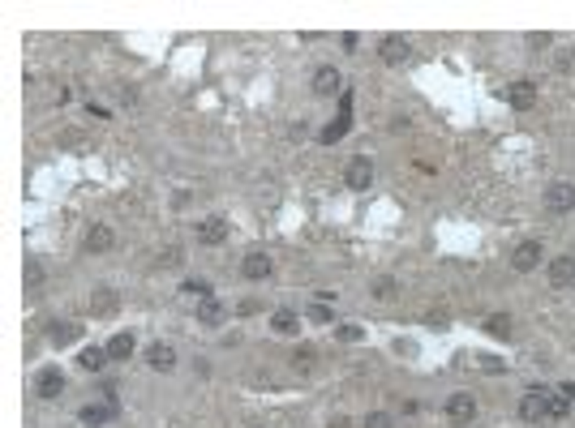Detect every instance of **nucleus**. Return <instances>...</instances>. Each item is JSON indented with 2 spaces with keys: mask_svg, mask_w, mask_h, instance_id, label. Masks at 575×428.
<instances>
[{
  "mask_svg": "<svg viewBox=\"0 0 575 428\" xmlns=\"http://www.w3.org/2000/svg\"><path fill=\"white\" fill-rule=\"evenodd\" d=\"M550 403H554V394H550L545 386L524 390V398H519V420H528V424H545V420H550Z\"/></svg>",
  "mask_w": 575,
  "mask_h": 428,
  "instance_id": "1",
  "label": "nucleus"
},
{
  "mask_svg": "<svg viewBox=\"0 0 575 428\" xmlns=\"http://www.w3.org/2000/svg\"><path fill=\"white\" fill-rule=\"evenodd\" d=\"M344 184L352 189V193H365L374 184V158H365V154H356L352 163L344 168Z\"/></svg>",
  "mask_w": 575,
  "mask_h": 428,
  "instance_id": "2",
  "label": "nucleus"
},
{
  "mask_svg": "<svg viewBox=\"0 0 575 428\" xmlns=\"http://www.w3.org/2000/svg\"><path fill=\"white\" fill-rule=\"evenodd\" d=\"M378 56H382L387 65H404V61L412 56V39H408V34H382Z\"/></svg>",
  "mask_w": 575,
  "mask_h": 428,
  "instance_id": "3",
  "label": "nucleus"
},
{
  "mask_svg": "<svg viewBox=\"0 0 575 428\" xmlns=\"http://www.w3.org/2000/svg\"><path fill=\"white\" fill-rule=\"evenodd\" d=\"M271 270H275V261H271V253H262V248L245 253V261H241V275H245V279H253V283L271 279Z\"/></svg>",
  "mask_w": 575,
  "mask_h": 428,
  "instance_id": "4",
  "label": "nucleus"
},
{
  "mask_svg": "<svg viewBox=\"0 0 575 428\" xmlns=\"http://www.w3.org/2000/svg\"><path fill=\"white\" fill-rule=\"evenodd\" d=\"M537 265H541V244L537 240H524V244L511 248V270L528 275V270H537Z\"/></svg>",
  "mask_w": 575,
  "mask_h": 428,
  "instance_id": "5",
  "label": "nucleus"
},
{
  "mask_svg": "<svg viewBox=\"0 0 575 428\" xmlns=\"http://www.w3.org/2000/svg\"><path fill=\"white\" fill-rule=\"evenodd\" d=\"M181 364V355L168 347V343H146V368H155V372H172Z\"/></svg>",
  "mask_w": 575,
  "mask_h": 428,
  "instance_id": "6",
  "label": "nucleus"
},
{
  "mask_svg": "<svg viewBox=\"0 0 575 428\" xmlns=\"http://www.w3.org/2000/svg\"><path fill=\"white\" fill-rule=\"evenodd\" d=\"M228 232H232V223L224 219V214H211V219L198 223V240H202V244H224Z\"/></svg>",
  "mask_w": 575,
  "mask_h": 428,
  "instance_id": "7",
  "label": "nucleus"
},
{
  "mask_svg": "<svg viewBox=\"0 0 575 428\" xmlns=\"http://www.w3.org/2000/svg\"><path fill=\"white\" fill-rule=\"evenodd\" d=\"M545 206L558 210V214H567V210L575 206V184H571V180H554V184L545 189Z\"/></svg>",
  "mask_w": 575,
  "mask_h": 428,
  "instance_id": "8",
  "label": "nucleus"
},
{
  "mask_svg": "<svg viewBox=\"0 0 575 428\" xmlns=\"http://www.w3.org/2000/svg\"><path fill=\"white\" fill-rule=\"evenodd\" d=\"M348 116H352V94H344V103H339V116H335V120H331V125L318 133V141H322V146H335V141L344 137V129H348Z\"/></svg>",
  "mask_w": 575,
  "mask_h": 428,
  "instance_id": "9",
  "label": "nucleus"
},
{
  "mask_svg": "<svg viewBox=\"0 0 575 428\" xmlns=\"http://www.w3.org/2000/svg\"><path fill=\"white\" fill-rule=\"evenodd\" d=\"M82 244H86V253H108V248L116 244V232H112L108 223H90V227H86V240H82Z\"/></svg>",
  "mask_w": 575,
  "mask_h": 428,
  "instance_id": "10",
  "label": "nucleus"
},
{
  "mask_svg": "<svg viewBox=\"0 0 575 428\" xmlns=\"http://www.w3.org/2000/svg\"><path fill=\"white\" fill-rule=\"evenodd\" d=\"M447 415H451L455 424H468V420H473V415H477V398H473V394H468V390H459V394H451V398H447Z\"/></svg>",
  "mask_w": 575,
  "mask_h": 428,
  "instance_id": "11",
  "label": "nucleus"
},
{
  "mask_svg": "<svg viewBox=\"0 0 575 428\" xmlns=\"http://www.w3.org/2000/svg\"><path fill=\"white\" fill-rule=\"evenodd\" d=\"M507 103H511V107H524V112H528V107L537 103V82H528V77L511 82V86H507Z\"/></svg>",
  "mask_w": 575,
  "mask_h": 428,
  "instance_id": "12",
  "label": "nucleus"
},
{
  "mask_svg": "<svg viewBox=\"0 0 575 428\" xmlns=\"http://www.w3.org/2000/svg\"><path fill=\"white\" fill-rule=\"evenodd\" d=\"M112 415H116V407H108V403H86V407H78V420H82L86 428H103V424H112Z\"/></svg>",
  "mask_w": 575,
  "mask_h": 428,
  "instance_id": "13",
  "label": "nucleus"
},
{
  "mask_svg": "<svg viewBox=\"0 0 575 428\" xmlns=\"http://www.w3.org/2000/svg\"><path fill=\"white\" fill-rule=\"evenodd\" d=\"M47 339L56 343V347H69V343L82 339V326H78V321H47Z\"/></svg>",
  "mask_w": 575,
  "mask_h": 428,
  "instance_id": "14",
  "label": "nucleus"
},
{
  "mask_svg": "<svg viewBox=\"0 0 575 428\" xmlns=\"http://www.w3.org/2000/svg\"><path fill=\"white\" fill-rule=\"evenodd\" d=\"M65 394V372L61 368H43L39 372V398H61Z\"/></svg>",
  "mask_w": 575,
  "mask_h": 428,
  "instance_id": "15",
  "label": "nucleus"
},
{
  "mask_svg": "<svg viewBox=\"0 0 575 428\" xmlns=\"http://www.w3.org/2000/svg\"><path fill=\"white\" fill-rule=\"evenodd\" d=\"M550 283L554 287H571L575 283V257H554L550 261Z\"/></svg>",
  "mask_w": 575,
  "mask_h": 428,
  "instance_id": "16",
  "label": "nucleus"
},
{
  "mask_svg": "<svg viewBox=\"0 0 575 428\" xmlns=\"http://www.w3.org/2000/svg\"><path fill=\"white\" fill-rule=\"evenodd\" d=\"M224 317H228L224 300H215V296H206V300H198V321H202V326H219Z\"/></svg>",
  "mask_w": 575,
  "mask_h": 428,
  "instance_id": "17",
  "label": "nucleus"
},
{
  "mask_svg": "<svg viewBox=\"0 0 575 428\" xmlns=\"http://www.w3.org/2000/svg\"><path fill=\"white\" fill-rule=\"evenodd\" d=\"M296 326H301V317H296L292 308L271 313V330H275V334H288V339H292V334H296Z\"/></svg>",
  "mask_w": 575,
  "mask_h": 428,
  "instance_id": "18",
  "label": "nucleus"
},
{
  "mask_svg": "<svg viewBox=\"0 0 575 428\" xmlns=\"http://www.w3.org/2000/svg\"><path fill=\"white\" fill-rule=\"evenodd\" d=\"M133 355V334L129 330H121V334H112V343H108V360H129Z\"/></svg>",
  "mask_w": 575,
  "mask_h": 428,
  "instance_id": "19",
  "label": "nucleus"
},
{
  "mask_svg": "<svg viewBox=\"0 0 575 428\" xmlns=\"http://www.w3.org/2000/svg\"><path fill=\"white\" fill-rule=\"evenodd\" d=\"M112 308H116V291H112V287H95V291H90V313L103 317V313H112Z\"/></svg>",
  "mask_w": 575,
  "mask_h": 428,
  "instance_id": "20",
  "label": "nucleus"
},
{
  "mask_svg": "<svg viewBox=\"0 0 575 428\" xmlns=\"http://www.w3.org/2000/svg\"><path fill=\"white\" fill-rule=\"evenodd\" d=\"M485 334L490 339H511V313H490L485 317Z\"/></svg>",
  "mask_w": 575,
  "mask_h": 428,
  "instance_id": "21",
  "label": "nucleus"
},
{
  "mask_svg": "<svg viewBox=\"0 0 575 428\" xmlns=\"http://www.w3.org/2000/svg\"><path fill=\"white\" fill-rule=\"evenodd\" d=\"M103 360H108V347H82V351H78V364H82L86 372H99Z\"/></svg>",
  "mask_w": 575,
  "mask_h": 428,
  "instance_id": "22",
  "label": "nucleus"
},
{
  "mask_svg": "<svg viewBox=\"0 0 575 428\" xmlns=\"http://www.w3.org/2000/svg\"><path fill=\"white\" fill-rule=\"evenodd\" d=\"M313 90H318V94H335L339 90V73L327 65V69H318V73H313Z\"/></svg>",
  "mask_w": 575,
  "mask_h": 428,
  "instance_id": "23",
  "label": "nucleus"
},
{
  "mask_svg": "<svg viewBox=\"0 0 575 428\" xmlns=\"http://www.w3.org/2000/svg\"><path fill=\"white\" fill-rule=\"evenodd\" d=\"M313 368H318V355H313L309 347H296L292 351V372H313Z\"/></svg>",
  "mask_w": 575,
  "mask_h": 428,
  "instance_id": "24",
  "label": "nucleus"
},
{
  "mask_svg": "<svg viewBox=\"0 0 575 428\" xmlns=\"http://www.w3.org/2000/svg\"><path fill=\"white\" fill-rule=\"evenodd\" d=\"M554 69H558V73H571V69H575V47H567V43L554 47Z\"/></svg>",
  "mask_w": 575,
  "mask_h": 428,
  "instance_id": "25",
  "label": "nucleus"
},
{
  "mask_svg": "<svg viewBox=\"0 0 575 428\" xmlns=\"http://www.w3.org/2000/svg\"><path fill=\"white\" fill-rule=\"evenodd\" d=\"M305 317L313 321V326H331V304H318V300H313V304L305 308Z\"/></svg>",
  "mask_w": 575,
  "mask_h": 428,
  "instance_id": "26",
  "label": "nucleus"
},
{
  "mask_svg": "<svg viewBox=\"0 0 575 428\" xmlns=\"http://www.w3.org/2000/svg\"><path fill=\"white\" fill-rule=\"evenodd\" d=\"M335 334H339L344 343H361V339H365V326H356V321H344V326H335Z\"/></svg>",
  "mask_w": 575,
  "mask_h": 428,
  "instance_id": "27",
  "label": "nucleus"
},
{
  "mask_svg": "<svg viewBox=\"0 0 575 428\" xmlns=\"http://www.w3.org/2000/svg\"><path fill=\"white\" fill-rule=\"evenodd\" d=\"M365 428H395V420L387 411H374V415H365Z\"/></svg>",
  "mask_w": 575,
  "mask_h": 428,
  "instance_id": "28",
  "label": "nucleus"
},
{
  "mask_svg": "<svg viewBox=\"0 0 575 428\" xmlns=\"http://www.w3.org/2000/svg\"><path fill=\"white\" fill-rule=\"evenodd\" d=\"M181 291H189V296H202V300L211 296V291H206V283H202V279H189V283H181Z\"/></svg>",
  "mask_w": 575,
  "mask_h": 428,
  "instance_id": "29",
  "label": "nucleus"
},
{
  "mask_svg": "<svg viewBox=\"0 0 575 428\" xmlns=\"http://www.w3.org/2000/svg\"><path fill=\"white\" fill-rule=\"evenodd\" d=\"M181 261H185L181 248H164V253H159V265H181Z\"/></svg>",
  "mask_w": 575,
  "mask_h": 428,
  "instance_id": "30",
  "label": "nucleus"
},
{
  "mask_svg": "<svg viewBox=\"0 0 575 428\" xmlns=\"http://www.w3.org/2000/svg\"><path fill=\"white\" fill-rule=\"evenodd\" d=\"M567 411H571V407H567V398H562V394H554V403H550V420H562Z\"/></svg>",
  "mask_w": 575,
  "mask_h": 428,
  "instance_id": "31",
  "label": "nucleus"
},
{
  "mask_svg": "<svg viewBox=\"0 0 575 428\" xmlns=\"http://www.w3.org/2000/svg\"><path fill=\"white\" fill-rule=\"evenodd\" d=\"M395 291V279H374V296H391Z\"/></svg>",
  "mask_w": 575,
  "mask_h": 428,
  "instance_id": "32",
  "label": "nucleus"
},
{
  "mask_svg": "<svg viewBox=\"0 0 575 428\" xmlns=\"http://www.w3.org/2000/svg\"><path fill=\"white\" fill-rule=\"evenodd\" d=\"M258 308H262V304H258V300H241V304H236V313H241V317H253Z\"/></svg>",
  "mask_w": 575,
  "mask_h": 428,
  "instance_id": "33",
  "label": "nucleus"
},
{
  "mask_svg": "<svg viewBox=\"0 0 575 428\" xmlns=\"http://www.w3.org/2000/svg\"><path fill=\"white\" fill-rule=\"evenodd\" d=\"M35 283H39V265L30 261V265H26V287H35Z\"/></svg>",
  "mask_w": 575,
  "mask_h": 428,
  "instance_id": "34",
  "label": "nucleus"
},
{
  "mask_svg": "<svg viewBox=\"0 0 575 428\" xmlns=\"http://www.w3.org/2000/svg\"><path fill=\"white\" fill-rule=\"evenodd\" d=\"M528 43H533V47H550V34H545V30H537V34H533Z\"/></svg>",
  "mask_w": 575,
  "mask_h": 428,
  "instance_id": "35",
  "label": "nucleus"
},
{
  "mask_svg": "<svg viewBox=\"0 0 575 428\" xmlns=\"http://www.w3.org/2000/svg\"><path fill=\"white\" fill-rule=\"evenodd\" d=\"M331 428H352V424L348 420H331Z\"/></svg>",
  "mask_w": 575,
  "mask_h": 428,
  "instance_id": "36",
  "label": "nucleus"
}]
</instances>
